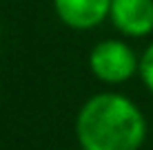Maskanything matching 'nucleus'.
<instances>
[{"label": "nucleus", "instance_id": "obj_4", "mask_svg": "<svg viewBox=\"0 0 153 150\" xmlns=\"http://www.w3.org/2000/svg\"><path fill=\"white\" fill-rule=\"evenodd\" d=\"M53 9L67 27L87 31L109 18L111 0H53Z\"/></svg>", "mask_w": 153, "mask_h": 150}, {"label": "nucleus", "instance_id": "obj_3", "mask_svg": "<svg viewBox=\"0 0 153 150\" xmlns=\"http://www.w3.org/2000/svg\"><path fill=\"white\" fill-rule=\"evenodd\" d=\"M109 18L120 33L144 38L153 31V0H111Z\"/></svg>", "mask_w": 153, "mask_h": 150}, {"label": "nucleus", "instance_id": "obj_6", "mask_svg": "<svg viewBox=\"0 0 153 150\" xmlns=\"http://www.w3.org/2000/svg\"><path fill=\"white\" fill-rule=\"evenodd\" d=\"M82 150H84V148H82Z\"/></svg>", "mask_w": 153, "mask_h": 150}, {"label": "nucleus", "instance_id": "obj_5", "mask_svg": "<svg viewBox=\"0 0 153 150\" xmlns=\"http://www.w3.org/2000/svg\"><path fill=\"white\" fill-rule=\"evenodd\" d=\"M140 77H142V82H144V86L153 93V44L140 58Z\"/></svg>", "mask_w": 153, "mask_h": 150}, {"label": "nucleus", "instance_id": "obj_1", "mask_svg": "<svg viewBox=\"0 0 153 150\" xmlns=\"http://www.w3.org/2000/svg\"><path fill=\"white\" fill-rule=\"evenodd\" d=\"M76 135L84 150H138L146 137V121L124 95L100 93L80 108Z\"/></svg>", "mask_w": 153, "mask_h": 150}, {"label": "nucleus", "instance_id": "obj_2", "mask_svg": "<svg viewBox=\"0 0 153 150\" xmlns=\"http://www.w3.org/2000/svg\"><path fill=\"white\" fill-rule=\"evenodd\" d=\"M89 69L104 84H122L140 71V60L122 40H102L89 53Z\"/></svg>", "mask_w": 153, "mask_h": 150}]
</instances>
